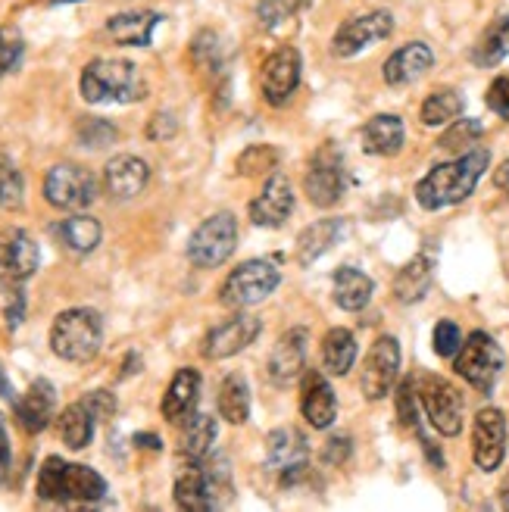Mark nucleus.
<instances>
[{"mask_svg": "<svg viewBox=\"0 0 509 512\" xmlns=\"http://www.w3.org/2000/svg\"><path fill=\"white\" fill-rule=\"evenodd\" d=\"M216 444V419L207 413H194L182 422V434H178V453L188 463H200L207 459Z\"/></svg>", "mask_w": 509, "mask_h": 512, "instance_id": "obj_28", "label": "nucleus"}, {"mask_svg": "<svg viewBox=\"0 0 509 512\" xmlns=\"http://www.w3.org/2000/svg\"><path fill=\"white\" fill-rule=\"evenodd\" d=\"M431 66H435V54H431V47L422 44V41H410V44H403L400 50H394V54L388 57L385 82L391 88H406V85H413L416 79H422Z\"/></svg>", "mask_w": 509, "mask_h": 512, "instance_id": "obj_23", "label": "nucleus"}, {"mask_svg": "<svg viewBox=\"0 0 509 512\" xmlns=\"http://www.w3.org/2000/svg\"><path fill=\"white\" fill-rule=\"evenodd\" d=\"M94 422L97 416L91 413V406L85 400L79 403H69L60 419H57V428H60V438L69 450H85L94 438Z\"/></svg>", "mask_w": 509, "mask_h": 512, "instance_id": "obj_32", "label": "nucleus"}, {"mask_svg": "<svg viewBox=\"0 0 509 512\" xmlns=\"http://www.w3.org/2000/svg\"><path fill=\"white\" fill-rule=\"evenodd\" d=\"M391 32H394V16L388 10H372V13H363V16H353L335 32L332 54L341 57V60L356 57V54H363L366 47L385 41Z\"/></svg>", "mask_w": 509, "mask_h": 512, "instance_id": "obj_12", "label": "nucleus"}, {"mask_svg": "<svg viewBox=\"0 0 509 512\" xmlns=\"http://www.w3.org/2000/svg\"><path fill=\"white\" fill-rule=\"evenodd\" d=\"M494 185H497L500 191H506V194H509V160L494 172Z\"/></svg>", "mask_w": 509, "mask_h": 512, "instance_id": "obj_51", "label": "nucleus"}, {"mask_svg": "<svg viewBox=\"0 0 509 512\" xmlns=\"http://www.w3.org/2000/svg\"><path fill=\"white\" fill-rule=\"evenodd\" d=\"M41 250L25 228H0V294H16L38 272Z\"/></svg>", "mask_w": 509, "mask_h": 512, "instance_id": "obj_9", "label": "nucleus"}, {"mask_svg": "<svg viewBox=\"0 0 509 512\" xmlns=\"http://www.w3.org/2000/svg\"><path fill=\"white\" fill-rule=\"evenodd\" d=\"M416 394H413V381H403L400 384V394H397V416L403 425L416 428L419 425V413H416Z\"/></svg>", "mask_w": 509, "mask_h": 512, "instance_id": "obj_46", "label": "nucleus"}, {"mask_svg": "<svg viewBox=\"0 0 509 512\" xmlns=\"http://www.w3.org/2000/svg\"><path fill=\"white\" fill-rule=\"evenodd\" d=\"M356 363V338L347 328H332L322 341V366L332 375H347Z\"/></svg>", "mask_w": 509, "mask_h": 512, "instance_id": "obj_35", "label": "nucleus"}, {"mask_svg": "<svg viewBox=\"0 0 509 512\" xmlns=\"http://www.w3.org/2000/svg\"><path fill=\"white\" fill-rule=\"evenodd\" d=\"M257 335H260V319L238 313L232 319H225L222 325L210 328V335L203 338V356L207 360H228V356L250 347Z\"/></svg>", "mask_w": 509, "mask_h": 512, "instance_id": "obj_18", "label": "nucleus"}, {"mask_svg": "<svg viewBox=\"0 0 509 512\" xmlns=\"http://www.w3.org/2000/svg\"><path fill=\"white\" fill-rule=\"evenodd\" d=\"M303 188H307L310 200L322 210L335 207V203L341 200V194H344V169H341V157L332 147H322L310 160L307 178H303Z\"/></svg>", "mask_w": 509, "mask_h": 512, "instance_id": "obj_17", "label": "nucleus"}, {"mask_svg": "<svg viewBox=\"0 0 509 512\" xmlns=\"http://www.w3.org/2000/svg\"><path fill=\"white\" fill-rule=\"evenodd\" d=\"M75 138H79V144H85V147L100 150V147L113 144L119 138V132H116V125L107 122V119L85 116V119H79V125H75Z\"/></svg>", "mask_w": 509, "mask_h": 512, "instance_id": "obj_38", "label": "nucleus"}, {"mask_svg": "<svg viewBox=\"0 0 509 512\" xmlns=\"http://www.w3.org/2000/svg\"><path fill=\"white\" fill-rule=\"evenodd\" d=\"M232 500V475H228V463L219 459H200L191 463L175 481V503L178 509L188 512H210Z\"/></svg>", "mask_w": 509, "mask_h": 512, "instance_id": "obj_4", "label": "nucleus"}, {"mask_svg": "<svg viewBox=\"0 0 509 512\" xmlns=\"http://www.w3.org/2000/svg\"><path fill=\"white\" fill-rule=\"evenodd\" d=\"M175 132H178V119L172 113H157V116H150V122H147V138L150 141L175 138Z\"/></svg>", "mask_w": 509, "mask_h": 512, "instance_id": "obj_47", "label": "nucleus"}, {"mask_svg": "<svg viewBox=\"0 0 509 512\" xmlns=\"http://www.w3.org/2000/svg\"><path fill=\"white\" fill-rule=\"evenodd\" d=\"M22 194H25V185H22L19 169L13 166V160L7 157V153H0V207L19 210Z\"/></svg>", "mask_w": 509, "mask_h": 512, "instance_id": "obj_39", "label": "nucleus"}, {"mask_svg": "<svg viewBox=\"0 0 509 512\" xmlns=\"http://www.w3.org/2000/svg\"><path fill=\"white\" fill-rule=\"evenodd\" d=\"M478 138H481V122H475V119H456V122H450V132L441 138V147L444 150H466Z\"/></svg>", "mask_w": 509, "mask_h": 512, "instance_id": "obj_43", "label": "nucleus"}, {"mask_svg": "<svg viewBox=\"0 0 509 512\" xmlns=\"http://www.w3.org/2000/svg\"><path fill=\"white\" fill-rule=\"evenodd\" d=\"M307 0H260L257 4V19L263 29H278L282 22L294 19Z\"/></svg>", "mask_w": 509, "mask_h": 512, "instance_id": "obj_40", "label": "nucleus"}, {"mask_svg": "<svg viewBox=\"0 0 509 512\" xmlns=\"http://www.w3.org/2000/svg\"><path fill=\"white\" fill-rule=\"evenodd\" d=\"M500 506L509 512V475L503 478V484H500Z\"/></svg>", "mask_w": 509, "mask_h": 512, "instance_id": "obj_54", "label": "nucleus"}, {"mask_svg": "<svg viewBox=\"0 0 509 512\" xmlns=\"http://www.w3.org/2000/svg\"><path fill=\"white\" fill-rule=\"evenodd\" d=\"M147 182H150V166L141 157H132V153H119L104 169V185L113 200L138 197L147 188Z\"/></svg>", "mask_w": 509, "mask_h": 512, "instance_id": "obj_21", "label": "nucleus"}, {"mask_svg": "<svg viewBox=\"0 0 509 512\" xmlns=\"http://www.w3.org/2000/svg\"><path fill=\"white\" fill-rule=\"evenodd\" d=\"M79 91L88 104H135L147 97V82L129 60H91L82 69Z\"/></svg>", "mask_w": 509, "mask_h": 512, "instance_id": "obj_2", "label": "nucleus"}, {"mask_svg": "<svg viewBox=\"0 0 509 512\" xmlns=\"http://www.w3.org/2000/svg\"><path fill=\"white\" fill-rule=\"evenodd\" d=\"M460 347H463V331H460V325L450 322V319H441L435 325V353L444 356V360H450V356L460 353Z\"/></svg>", "mask_w": 509, "mask_h": 512, "instance_id": "obj_44", "label": "nucleus"}, {"mask_svg": "<svg viewBox=\"0 0 509 512\" xmlns=\"http://www.w3.org/2000/svg\"><path fill=\"white\" fill-rule=\"evenodd\" d=\"M282 281V272L272 260H247L238 269H232L219 288V300L228 310H247V306L263 303Z\"/></svg>", "mask_w": 509, "mask_h": 512, "instance_id": "obj_6", "label": "nucleus"}, {"mask_svg": "<svg viewBox=\"0 0 509 512\" xmlns=\"http://www.w3.org/2000/svg\"><path fill=\"white\" fill-rule=\"evenodd\" d=\"M278 166V150L269 144H253L238 157V172L241 175H266Z\"/></svg>", "mask_w": 509, "mask_h": 512, "instance_id": "obj_41", "label": "nucleus"}, {"mask_svg": "<svg viewBox=\"0 0 509 512\" xmlns=\"http://www.w3.org/2000/svg\"><path fill=\"white\" fill-rule=\"evenodd\" d=\"M463 97L460 91H453V88H441L435 94H428L425 97V104H422V125L428 128H438V125H450L463 116Z\"/></svg>", "mask_w": 509, "mask_h": 512, "instance_id": "obj_37", "label": "nucleus"}, {"mask_svg": "<svg viewBox=\"0 0 509 512\" xmlns=\"http://www.w3.org/2000/svg\"><path fill=\"white\" fill-rule=\"evenodd\" d=\"M54 235L60 238V244H63L69 253H75V256H85V253L97 250L100 238H104V228H100V222H97L94 216H85V213H79V216H69V219H63V222L54 228Z\"/></svg>", "mask_w": 509, "mask_h": 512, "instance_id": "obj_30", "label": "nucleus"}, {"mask_svg": "<svg viewBox=\"0 0 509 512\" xmlns=\"http://www.w3.org/2000/svg\"><path fill=\"white\" fill-rule=\"evenodd\" d=\"M47 4H54V7H57V4H82V0H47Z\"/></svg>", "mask_w": 509, "mask_h": 512, "instance_id": "obj_55", "label": "nucleus"}, {"mask_svg": "<svg viewBox=\"0 0 509 512\" xmlns=\"http://www.w3.org/2000/svg\"><path fill=\"white\" fill-rule=\"evenodd\" d=\"M372 278L360 269H353V266H341L335 272V303L341 306V310L347 313H360L369 306L372 300Z\"/></svg>", "mask_w": 509, "mask_h": 512, "instance_id": "obj_31", "label": "nucleus"}, {"mask_svg": "<svg viewBox=\"0 0 509 512\" xmlns=\"http://www.w3.org/2000/svg\"><path fill=\"white\" fill-rule=\"evenodd\" d=\"M104 344V319L91 306H75L50 325V350L66 363H91Z\"/></svg>", "mask_w": 509, "mask_h": 512, "instance_id": "obj_5", "label": "nucleus"}, {"mask_svg": "<svg viewBox=\"0 0 509 512\" xmlns=\"http://www.w3.org/2000/svg\"><path fill=\"white\" fill-rule=\"evenodd\" d=\"M219 416L232 425L250 419V388L244 375H225L219 384Z\"/></svg>", "mask_w": 509, "mask_h": 512, "instance_id": "obj_34", "label": "nucleus"}, {"mask_svg": "<svg viewBox=\"0 0 509 512\" xmlns=\"http://www.w3.org/2000/svg\"><path fill=\"white\" fill-rule=\"evenodd\" d=\"M38 497L50 503H97L107 497V478L88 466L47 456L38 472Z\"/></svg>", "mask_w": 509, "mask_h": 512, "instance_id": "obj_3", "label": "nucleus"}, {"mask_svg": "<svg viewBox=\"0 0 509 512\" xmlns=\"http://www.w3.org/2000/svg\"><path fill=\"white\" fill-rule=\"evenodd\" d=\"M200 400V372L197 369H178L169 381V391L163 397V419L172 425H182L188 416H194Z\"/></svg>", "mask_w": 509, "mask_h": 512, "instance_id": "obj_25", "label": "nucleus"}, {"mask_svg": "<svg viewBox=\"0 0 509 512\" xmlns=\"http://www.w3.org/2000/svg\"><path fill=\"white\" fill-rule=\"evenodd\" d=\"M419 400L425 413L441 434L456 438L463 431V394L453 388L450 381L438 375H422L419 378Z\"/></svg>", "mask_w": 509, "mask_h": 512, "instance_id": "obj_11", "label": "nucleus"}, {"mask_svg": "<svg viewBox=\"0 0 509 512\" xmlns=\"http://www.w3.org/2000/svg\"><path fill=\"white\" fill-rule=\"evenodd\" d=\"M431 272H435L431 256H416V260H410L394 278V297L400 303H419L431 288Z\"/></svg>", "mask_w": 509, "mask_h": 512, "instance_id": "obj_33", "label": "nucleus"}, {"mask_svg": "<svg viewBox=\"0 0 509 512\" xmlns=\"http://www.w3.org/2000/svg\"><path fill=\"white\" fill-rule=\"evenodd\" d=\"M300 409H303V419L313 428H328L338 419V397L322 372H307V378H303Z\"/></svg>", "mask_w": 509, "mask_h": 512, "instance_id": "obj_24", "label": "nucleus"}, {"mask_svg": "<svg viewBox=\"0 0 509 512\" xmlns=\"http://www.w3.org/2000/svg\"><path fill=\"white\" fill-rule=\"evenodd\" d=\"M85 403L91 406V413H94L97 419L113 416V409H116V403H113V397H110L107 391H94V394H88Z\"/></svg>", "mask_w": 509, "mask_h": 512, "instance_id": "obj_48", "label": "nucleus"}, {"mask_svg": "<svg viewBox=\"0 0 509 512\" xmlns=\"http://www.w3.org/2000/svg\"><path fill=\"white\" fill-rule=\"evenodd\" d=\"M303 60L297 47H278L263 63V97L272 107H285L300 85Z\"/></svg>", "mask_w": 509, "mask_h": 512, "instance_id": "obj_14", "label": "nucleus"}, {"mask_svg": "<svg viewBox=\"0 0 509 512\" xmlns=\"http://www.w3.org/2000/svg\"><path fill=\"white\" fill-rule=\"evenodd\" d=\"M135 444L147 447V450H160V438L157 434H135Z\"/></svg>", "mask_w": 509, "mask_h": 512, "instance_id": "obj_52", "label": "nucleus"}, {"mask_svg": "<svg viewBox=\"0 0 509 512\" xmlns=\"http://www.w3.org/2000/svg\"><path fill=\"white\" fill-rule=\"evenodd\" d=\"M453 360H456L453 363L456 375L466 378L481 394H491L500 372H503V350L488 331H472Z\"/></svg>", "mask_w": 509, "mask_h": 512, "instance_id": "obj_7", "label": "nucleus"}, {"mask_svg": "<svg viewBox=\"0 0 509 512\" xmlns=\"http://www.w3.org/2000/svg\"><path fill=\"white\" fill-rule=\"evenodd\" d=\"M403 138H406L403 119L394 113L372 116L363 125V150L372 153V157H397L403 150Z\"/></svg>", "mask_w": 509, "mask_h": 512, "instance_id": "obj_27", "label": "nucleus"}, {"mask_svg": "<svg viewBox=\"0 0 509 512\" xmlns=\"http://www.w3.org/2000/svg\"><path fill=\"white\" fill-rule=\"evenodd\" d=\"M472 456H475L478 469H485V472L500 469L503 456H506V416L500 413V409L488 406V409H481V413L475 416Z\"/></svg>", "mask_w": 509, "mask_h": 512, "instance_id": "obj_16", "label": "nucleus"}, {"mask_svg": "<svg viewBox=\"0 0 509 512\" xmlns=\"http://www.w3.org/2000/svg\"><path fill=\"white\" fill-rule=\"evenodd\" d=\"M44 197L57 210H85L97 197V182L85 166L60 163L44 178Z\"/></svg>", "mask_w": 509, "mask_h": 512, "instance_id": "obj_10", "label": "nucleus"}, {"mask_svg": "<svg viewBox=\"0 0 509 512\" xmlns=\"http://www.w3.org/2000/svg\"><path fill=\"white\" fill-rule=\"evenodd\" d=\"M160 13L154 10H129V13H116L107 19V35L122 44V47H150L154 41V29L160 25Z\"/></svg>", "mask_w": 509, "mask_h": 512, "instance_id": "obj_26", "label": "nucleus"}, {"mask_svg": "<svg viewBox=\"0 0 509 512\" xmlns=\"http://www.w3.org/2000/svg\"><path fill=\"white\" fill-rule=\"evenodd\" d=\"M506 57H509V16H500V19H494L488 25L485 35L478 38V44L472 50V60L478 66L491 69V66H497Z\"/></svg>", "mask_w": 509, "mask_h": 512, "instance_id": "obj_36", "label": "nucleus"}, {"mask_svg": "<svg viewBox=\"0 0 509 512\" xmlns=\"http://www.w3.org/2000/svg\"><path fill=\"white\" fill-rule=\"evenodd\" d=\"M7 472H10V438H7L4 416H0V484L7 481Z\"/></svg>", "mask_w": 509, "mask_h": 512, "instance_id": "obj_50", "label": "nucleus"}, {"mask_svg": "<svg viewBox=\"0 0 509 512\" xmlns=\"http://www.w3.org/2000/svg\"><path fill=\"white\" fill-rule=\"evenodd\" d=\"M0 400H13V384L4 369H0Z\"/></svg>", "mask_w": 509, "mask_h": 512, "instance_id": "obj_53", "label": "nucleus"}, {"mask_svg": "<svg viewBox=\"0 0 509 512\" xmlns=\"http://www.w3.org/2000/svg\"><path fill=\"white\" fill-rule=\"evenodd\" d=\"M347 456H350V438H347V434H344V438H332V441H328V447H325V463L338 466V463H344Z\"/></svg>", "mask_w": 509, "mask_h": 512, "instance_id": "obj_49", "label": "nucleus"}, {"mask_svg": "<svg viewBox=\"0 0 509 512\" xmlns=\"http://www.w3.org/2000/svg\"><path fill=\"white\" fill-rule=\"evenodd\" d=\"M400 372V344L391 335H381L369 356H366V366H363V394L369 400H385L394 388Z\"/></svg>", "mask_w": 509, "mask_h": 512, "instance_id": "obj_15", "label": "nucleus"}, {"mask_svg": "<svg viewBox=\"0 0 509 512\" xmlns=\"http://www.w3.org/2000/svg\"><path fill=\"white\" fill-rule=\"evenodd\" d=\"M291 213H294V188L288 182V175L275 172L260 191V197H253L250 222L260 228H282Z\"/></svg>", "mask_w": 509, "mask_h": 512, "instance_id": "obj_19", "label": "nucleus"}, {"mask_svg": "<svg viewBox=\"0 0 509 512\" xmlns=\"http://www.w3.org/2000/svg\"><path fill=\"white\" fill-rule=\"evenodd\" d=\"M488 107L509 122V75H500V79L491 82L488 88Z\"/></svg>", "mask_w": 509, "mask_h": 512, "instance_id": "obj_45", "label": "nucleus"}, {"mask_svg": "<svg viewBox=\"0 0 509 512\" xmlns=\"http://www.w3.org/2000/svg\"><path fill=\"white\" fill-rule=\"evenodd\" d=\"M344 232V222L341 219H319L313 225H307L297 238V263L300 266H313L322 253L332 250V244H338Z\"/></svg>", "mask_w": 509, "mask_h": 512, "instance_id": "obj_29", "label": "nucleus"}, {"mask_svg": "<svg viewBox=\"0 0 509 512\" xmlns=\"http://www.w3.org/2000/svg\"><path fill=\"white\" fill-rule=\"evenodd\" d=\"M238 247V222L232 213H216L203 219L188 238V260L197 269H216Z\"/></svg>", "mask_w": 509, "mask_h": 512, "instance_id": "obj_8", "label": "nucleus"}, {"mask_svg": "<svg viewBox=\"0 0 509 512\" xmlns=\"http://www.w3.org/2000/svg\"><path fill=\"white\" fill-rule=\"evenodd\" d=\"M22 54H25V41L16 25H0V79L22 63Z\"/></svg>", "mask_w": 509, "mask_h": 512, "instance_id": "obj_42", "label": "nucleus"}, {"mask_svg": "<svg viewBox=\"0 0 509 512\" xmlns=\"http://www.w3.org/2000/svg\"><path fill=\"white\" fill-rule=\"evenodd\" d=\"M488 163H491V153L485 147H475V150H466L463 157L435 166L416 185L419 207L422 210H444V207L463 203L475 191V185L481 182Z\"/></svg>", "mask_w": 509, "mask_h": 512, "instance_id": "obj_1", "label": "nucleus"}, {"mask_svg": "<svg viewBox=\"0 0 509 512\" xmlns=\"http://www.w3.org/2000/svg\"><path fill=\"white\" fill-rule=\"evenodd\" d=\"M266 466L282 484H297L310 469V450L303 434L294 428H278L266 441Z\"/></svg>", "mask_w": 509, "mask_h": 512, "instance_id": "obj_13", "label": "nucleus"}, {"mask_svg": "<svg viewBox=\"0 0 509 512\" xmlns=\"http://www.w3.org/2000/svg\"><path fill=\"white\" fill-rule=\"evenodd\" d=\"M54 413H57V391L47 378L32 381L29 391L16 400V422L29 434L44 431L50 425V419H54Z\"/></svg>", "mask_w": 509, "mask_h": 512, "instance_id": "obj_20", "label": "nucleus"}, {"mask_svg": "<svg viewBox=\"0 0 509 512\" xmlns=\"http://www.w3.org/2000/svg\"><path fill=\"white\" fill-rule=\"evenodd\" d=\"M307 328H291L275 341L269 356V378L275 384H291L307 363Z\"/></svg>", "mask_w": 509, "mask_h": 512, "instance_id": "obj_22", "label": "nucleus"}]
</instances>
